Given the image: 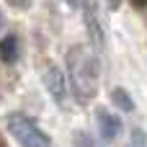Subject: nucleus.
<instances>
[{
	"label": "nucleus",
	"instance_id": "7",
	"mask_svg": "<svg viewBox=\"0 0 147 147\" xmlns=\"http://www.w3.org/2000/svg\"><path fill=\"white\" fill-rule=\"evenodd\" d=\"M111 101H114V106L116 109H121V111H134V101L129 98V93L124 90V88H114L111 90Z\"/></svg>",
	"mask_w": 147,
	"mask_h": 147
},
{
	"label": "nucleus",
	"instance_id": "11",
	"mask_svg": "<svg viewBox=\"0 0 147 147\" xmlns=\"http://www.w3.org/2000/svg\"><path fill=\"white\" fill-rule=\"evenodd\" d=\"M67 5H83V0H65Z\"/></svg>",
	"mask_w": 147,
	"mask_h": 147
},
{
	"label": "nucleus",
	"instance_id": "10",
	"mask_svg": "<svg viewBox=\"0 0 147 147\" xmlns=\"http://www.w3.org/2000/svg\"><path fill=\"white\" fill-rule=\"evenodd\" d=\"M129 3H132L134 8H145V5H147V0H129Z\"/></svg>",
	"mask_w": 147,
	"mask_h": 147
},
{
	"label": "nucleus",
	"instance_id": "4",
	"mask_svg": "<svg viewBox=\"0 0 147 147\" xmlns=\"http://www.w3.org/2000/svg\"><path fill=\"white\" fill-rule=\"evenodd\" d=\"M41 80H44V88H47V93H49V96H52L57 103H65V96H67V83H65V75H62V70H59L54 62H44Z\"/></svg>",
	"mask_w": 147,
	"mask_h": 147
},
{
	"label": "nucleus",
	"instance_id": "6",
	"mask_svg": "<svg viewBox=\"0 0 147 147\" xmlns=\"http://www.w3.org/2000/svg\"><path fill=\"white\" fill-rule=\"evenodd\" d=\"M18 57H21V44H18V36H13V34L3 36V39H0V62L13 65V62H18Z\"/></svg>",
	"mask_w": 147,
	"mask_h": 147
},
{
	"label": "nucleus",
	"instance_id": "8",
	"mask_svg": "<svg viewBox=\"0 0 147 147\" xmlns=\"http://www.w3.org/2000/svg\"><path fill=\"white\" fill-rule=\"evenodd\" d=\"M31 3H34V0H8V5H10V8H18V10L31 8Z\"/></svg>",
	"mask_w": 147,
	"mask_h": 147
},
{
	"label": "nucleus",
	"instance_id": "5",
	"mask_svg": "<svg viewBox=\"0 0 147 147\" xmlns=\"http://www.w3.org/2000/svg\"><path fill=\"white\" fill-rule=\"evenodd\" d=\"M96 116H98V129H101V137H103L106 142H114V140L121 134V119H119L116 114L106 111V109H98V111H96Z\"/></svg>",
	"mask_w": 147,
	"mask_h": 147
},
{
	"label": "nucleus",
	"instance_id": "13",
	"mask_svg": "<svg viewBox=\"0 0 147 147\" xmlns=\"http://www.w3.org/2000/svg\"><path fill=\"white\" fill-rule=\"evenodd\" d=\"M0 147H8V145H5V142H3V140H0Z\"/></svg>",
	"mask_w": 147,
	"mask_h": 147
},
{
	"label": "nucleus",
	"instance_id": "9",
	"mask_svg": "<svg viewBox=\"0 0 147 147\" xmlns=\"http://www.w3.org/2000/svg\"><path fill=\"white\" fill-rule=\"evenodd\" d=\"M106 8L114 13V10H119V8H121V0H106Z\"/></svg>",
	"mask_w": 147,
	"mask_h": 147
},
{
	"label": "nucleus",
	"instance_id": "2",
	"mask_svg": "<svg viewBox=\"0 0 147 147\" xmlns=\"http://www.w3.org/2000/svg\"><path fill=\"white\" fill-rule=\"evenodd\" d=\"M8 129L21 147H49V137L23 114H10L8 116Z\"/></svg>",
	"mask_w": 147,
	"mask_h": 147
},
{
	"label": "nucleus",
	"instance_id": "3",
	"mask_svg": "<svg viewBox=\"0 0 147 147\" xmlns=\"http://www.w3.org/2000/svg\"><path fill=\"white\" fill-rule=\"evenodd\" d=\"M83 21H85V31L88 39L93 44V49L103 47V23H101V13H98V0H83Z\"/></svg>",
	"mask_w": 147,
	"mask_h": 147
},
{
	"label": "nucleus",
	"instance_id": "12",
	"mask_svg": "<svg viewBox=\"0 0 147 147\" xmlns=\"http://www.w3.org/2000/svg\"><path fill=\"white\" fill-rule=\"evenodd\" d=\"M0 28H3V10H0Z\"/></svg>",
	"mask_w": 147,
	"mask_h": 147
},
{
	"label": "nucleus",
	"instance_id": "1",
	"mask_svg": "<svg viewBox=\"0 0 147 147\" xmlns=\"http://www.w3.org/2000/svg\"><path fill=\"white\" fill-rule=\"evenodd\" d=\"M67 70H70V85L80 103L90 101L98 90V54L85 47H72L67 54Z\"/></svg>",
	"mask_w": 147,
	"mask_h": 147
}]
</instances>
